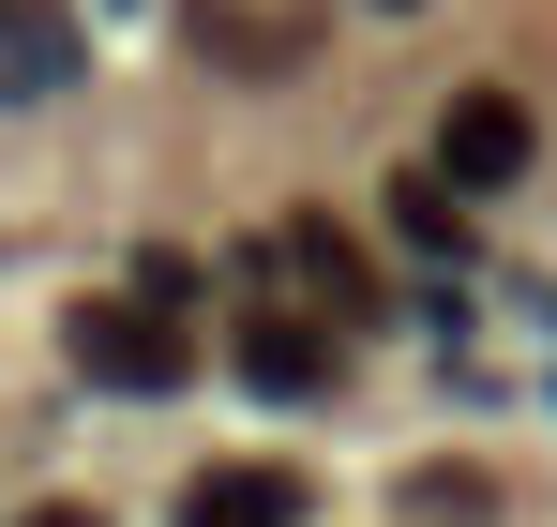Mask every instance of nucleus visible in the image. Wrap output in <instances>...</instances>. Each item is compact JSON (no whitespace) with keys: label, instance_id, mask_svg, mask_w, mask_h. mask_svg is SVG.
I'll list each match as a JSON object with an SVG mask.
<instances>
[{"label":"nucleus","instance_id":"obj_2","mask_svg":"<svg viewBox=\"0 0 557 527\" xmlns=\"http://www.w3.org/2000/svg\"><path fill=\"white\" fill-rule=\"evenodd\" d=\"M528 167H543V121H528L512 90H453V121H437V181H453V196H512Z\"/></svg>","mask_w":557,"mask_h":527},{"label":"nucleus","instance_id":"obj_8","mask_svg":"<svg viewBox=\"0 0 557 527\" xmlns=\"http://www.w3.org/2000/svg\"><path fill=\"white\" fill-rule=\"evenodd\" d=\"M30 527H106V513H91V498H46V513H30Z\"/></svg>","mask_w":557,"mask_h":527},{"label":"nucleus","instance_id":"obj_6","mask_svg":"<svg viewBox=\"0 0 557 527\" xmlns=\"http://www.w3.org/2000/svg\"><path fill=\"white\" fill-rule=\"evenodd\" d=\"M76 76V15H30V0H15V15H0V90H61Z\"/></svg>","mask_w":557,"mask_h":527},{"label":"nucleus","instance_id":"obj_9","mask_svg":"<svg viewBox=\"0 0 557 527\" xmlns=\"http://www.w3.org/2000/svg\"><path fill=\"white\" fill-rule=\"evenodd\" d=\"M376 15H407V0H376Z\"/></svg>","mask_w":557,"mask_h":527},{"label":"nucleus","instance_id":"obj_5","mask_svg":"<svg viewBox=\"0 0 557 527\" xmlns=\"http://www.w3.org/2000/svg\"><path fill=\"white\" fill-rule=\"evenodd\" d=\"M242 377H257V392H332V332L286 317V302H257V317H242Z\"/></svg>","mask_w":557,"mask_h":527},{"label":"nucleus","instance_id":"obj_7","mask_svg":"<svg viewBox=\"0 0 557 527\" xmlns=\"http://www.w3.org/2000/svg\"><path fill=\"white\" fill-rule=\"evenodd\" d=\"M392 226H407L422 257H467V196H453L437 167H422V181H392Z\"/></svg>","mask_w":557,"mask_h":527},{"label":"nucleus","instance_id":"obj_4","mask_svg":"<svg viewBox=\"0 0 557 527\" xmlns=\"http://www.w3.org/2000/svg\"><path fill=\"white\" fill-rule=\"evenodd\" d=\"M182 527H301V467H196Z\"/></svg>","mask_w":557,"mask_h":527},{"label":"nucleus","instance_id":"obj_3","mask_svg":"<svg viewBox=\"0 0 557 527\" xmlns=\"http://www.w3.org/2000/svg\"><path fill=\"white\" fill-rule=\"evenodd\" d=\"M272 257L301 271V286H317V317H392V286L362 271V242H347V226H317V211H286V242H272Z\"/></svg>","mask_w":557,"mask_h":527},{"label":"nucleus","instance_id":"obj_1","mask_svg":"<svg viewBox=\"0 0 557 527\" xmlns=\"http://www.w3.org/2000/svg\"><path fill=\"white\" fill-rule=\"evenodd\" d=\"M61 332H76V377H106V392H182L196 377L182 302H151V286H106V302H76Z\"/></svg>","mask_w":557,"mask_h":527}]
</instances>
